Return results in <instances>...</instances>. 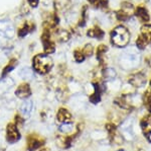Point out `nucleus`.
<instances>
[{"label": "nucleus", "instance_id": "obj_25", "mask_svg": "<svg viewBox=\"0 0 151 151\" xmlns=\"http://www.w3.org/2000/svg\"><path fill=\"white\" fill-rule=\"evenodd\" d=\"M13 68H14V64H13V63H11V64H10V65H9V66H7V67L5 68V71H4V72H3V74H4V75H5V74H6V73H7V72L11 71V69H13Z\"/></svg>", "mask_w": 151, "mask_h": 151}, {"label": "nucleus", "instance_id": "obj_28", "mask_svg": "<svg viewBox=\"0 0 151 151\" xmlns=\"http://www.w3.org/2000/svg\"><path fill=\"white\" fill-rule=\"evenodd\" d=\"M30 1V3L32 4L33 6H35L36 5V2H37V0H29Z\"/></svg>", "mask_w": 151, "mask_h": 151}, {"label": "nucleus", "instance_id": "obj_18", "mask_svg": "<svg viewBox=\"0 0 151 151\" xmlns=\"http://www.w3.org/2000/svg\"><path fill=\"white\" fill-rule=\"evenodd\" d=\"M74 57H75V59H76V61H77V62H82V61H84V59H85V57H86V56L84 55L83 51L77 50V51H75Z\"/></svg>", "mask_w": 151, "mask_h": 151}, {"label": "nucleus", "instance_id": "obj_8", "mask_svg": "<svg viewBox=\"0 0 151 151\" xmlns=\"http://www.w3.org/2000/svg\"><path fill=\"white\" fill-rule=\"evenodd\" d=\"M14 81L9 77H5V78L0 80V96L5 94L9 89L13 86Z\"/></svg>", "mask_w": 151, "mask_h": 151}, {"label": "nucleus", "instance_id": "obj_17", "mask_svg": "<svg viewBox=\"0 0 151 151\" xmlns=\"http://www.w3.org/2000/svg\"><path fill=\"white\" fill-rule=\"evenodd\" d=\"M104 76L105 78L107 79H114L116 76V72L114 69H111V68H108L104 71Z\"/></svg>", "mask_w": 151, "mask_h": 151}, {"label": "nucleus", "instance_id": "obj_20", "mask_svg": "<svg viewBox=\"0 0 151 151\" xmlns=\"http://www.w3.org/2000/svg\"><path fill=\"white\" fill-rule=\"evenodd\" d=\"M58 40H60V41H62V42H65V41L69 40L70 35H69V33H68V31H60V33H58Z\"/></svg>", "mask_w": 151, "mask_h": 151}, {"label": "nucleus", "instance_id": "obj_3", "mask_svg": "<svg viewBox=\"0 0 151 151\" xmlns=\"http://www.w3.org/2000/svg\"><path fill=\"white\" fill-rule=\"evenodd\" d=\"M120 130L122 132V136L125 138L126 140L131 141L135 138V133H134V128H133V120H126L123 122L122 125L120 127Z\"/></svg>", "mask_w": 151, "mask_h": 151}, {"label": "nucleus", "instance_id": "obj_12", "mask_svg": "<svg viewBox=\"0 0 151 151\" xmlns=\"http://www.w3.org/2000/svg\"><path fill=\"white\" fill-rule=\"evenodd\" d=\"M58 131L64 135H72L76 131V127L74 124L72 123H63L62 125L58 127Z\"/></svg>", "mask_w": 151, "mask_h": 151}, {"label": "nucleus", "instance_id": "obj_29", "mask_svg": "<svg viewBox=\"0 0 151 151\" xmlns=\"http://www.w3.org/2000/svg\"><path fill=\"white\" fill-rule=\"evenodd\" d=\"M148 64H149L150 67H151V57L149 58V59H148Z\"/></svg>", "mask_w": 151, "mask_h": 151}, {"label": "nucleus", "instance_id": "obj_6", "mask_svg": "<svg viewBox=\"0 0 151 151\" xmlns=\"http://www.w3.org/2000/svg\"><path fill=\"white\" fill-rule=\"evenodd\" d=\"M0 31H1L7 39L12 38V36H14V34H15L13 26H12L10 23L5 21V20L0 21Z\"/></svg>", "mask_w": 151, "mask_h": 151}, {"label": "nucleus", "instance_id": "obj_30", "mask_svg": "<svg viewBox=\"0 0 151 151\" xmlns=\"http://www.w3.org/2000/svg\"><path fill=\"white\" fill-rule=\"evenodd\" d=\"M40 151H47V149H41V150H40Z\"/></svg>", "mask_w": 151, "mask_h": 151}, {"label": "nucleus", "instance_id": "obj_7", "mask_svg": "<svg viewBox=\"0 0 151 151\" xmlns=\"http://www.w3.org/2000/svg\"><path fill=\"white\" fill-rule=\"evenodd\" d=\"M15 94H16V96L19 97V98L25 99L30 96L31 89L28 84H21L17 87V89H16V91H15Z\"/></svg>", "mask_w": 151, "mask_h": 151}, {"label": "nucleus", "instance_id": "obj_31", "mask_svg": "<svg viewBox=\"0 0 151 151\" xmlns=\"http://www.w3.org/2000/svg\"><path fill=\"white\" fill-rule=\"evenodd\" d=\"M118 151H125V150H118Z\"/></svg>", "mask_w": 151, "mask_h": 151}, {"label": "nucleus", "instance_id": "obj_15", "mask_svg": "<svg viewBox=\"0 0 151 151\" xmlns=\"http://www.w3.org/2000/svg\"><path fill=\"white\" fill-rule=\"evenodd\" d=\"M136 15H137L142 21L149 20V15H148V12L144 8V7H138L137 10H136Z\"/></svg>", "mask_w": 151, "mask_h": 151}, {"label": "nucleus", "instance_id": "obj_5", "mask_svg": "<svg viewBox=\"0 0 151 151\" xmlns=\"http://www.w3.org/2000/svg\"><path fill=\"white\" fill-rule=\"evenodd\" d=\"M129 83L134 87H142L146 84V77L142 73H136L129 77Z\"/></svg>", "mask_w": 151, "mask_h": 151}, {"label": "nucleus", "instance_id": "obj_22", "mask_svg": "<svg viewBox=\"0 0 151 151\" xmlns=\"http://www.w3.org/2000/svg\"><path fill=\"white\" fill-rule=\"evenodd\" d=\"M83 53H84V55H91L92 53H93V47H92V45H86L84 48V50H83Z\"/></svg>", "mask_w": 151, "mask_h": 151}, {"label": "nucleus", "instance_id": "obj_24", "mask_svg": "<svg viewBox=\"0 0 151 151\" xmlns=\"http://www.w3.org/2000/svg\"><path fill=\"white\" fill-rule=\"evenodd\" d=\"M106 50H107V47H106V46L101 45V47H99V49H98V54H99V55H102L103 53L106 52Z\"/></svg>", "mask_w": 151, "mask_h": 151}, {"label": "nucleus", "instance_id": "obj_26", "mask_svg": "<svg viewBox=\"0 0 151 151\" xmlns=\"http://www.w3.org/2000/svg\"><path fill=\"white\" fill-rule=\"evenodd\" d=\"M145 136H146V137H147V139H148V140H149V141H150V142H151V131H150V132H149V133H148V134H146V135H145Z\"/></svg>", "mask_w": 151, "mask_h": 151}, {"label": "nucleus", "instance_id": "obj_13", "mask_svg": "<svg viewBox=\"0 0 151 151\" xmlns=\"http://www.w3.org/2000/svg\"><path fill=\"white\" fill-rule=\"evenodd\" d=\"M141 36L147 42L151 43V24H145L141 28Z\"/></svg>", "mask_w": 151, "mask_h": 151}, {"label": "nucleus", "instance_id": "obj_1", "mask_svg": "<svg viewBox=\"0 0 151 151\" xmlns=\"http://www.w3.org/2000/svg\"><path fill=\"white\" fill-rule=\"evenodd\" d=\"M112 43L117 47H125L128 45L130 40V35L126 28L122 26H119L111 33Z\"/></svg>", "mask_w": 151, "mask_h": 151}, {"label": "nucleus", "instance_id": "obj_27", "mask_svg": "<svg viewBox=\"0 0 151 151\" xmlns=\"http://www.w3.org/2000/svg\"><path fill=\"white\" fill-rule=\"evenodd\" d=\"M91 3H93V4H97V3H99V1L100 0H89Z\"/></svg>", "mask_w": 151, "mask_h": 151}, {"label": "nucleus", "instance_id": "obj_16", "mask_svg": "<svg viewBox=\"0 0 151 151\" xmlns=\"http://www.w3.org/2000/svg\"><path fill=\"white\" fill-rule=\"evenodd\" d=\"M104 35V33L102 31L100 28H91L89 31H88V36H92V38H102Z\"/></svg>", "mask_w": 151, "mask_h": 151}, {"label": "nucleus", "instance_id": "obj_9", "mask_svg": "<svg viewBox=\"0 0 151 151\" xmlns=\"http://www.w3.org/2000/svg\"><path fill=\"white\" fill-rule=\"evenodd\" d=\"M32 108H33V101L28 99V101H25L20 106V114L23 118H28L30 116L31 112H32Z\"/></svg>", "mask_w": 151, "mask_h": 151}, {"label": "nucleus", "instance_id": "obj_19", "mask_svg": "<svg viewBox=\"0 0 151 151\" xmlns=\"http://www.w3.org/2000/svg\"><path fill=\"white\" fill-rule=\"evenodd\" d=\"M144 104L151 112V91H147L144 96Z\"/></svg>", "mask_w": 151, "mask_h": 151}, {"label": "nucleus", "instance_id": "obj_4", "mask_svg": "<svg viewBox=\"0 0 151 151\" xmlns=\"http://www.w3.org/2000/svg\"><path fill=\"white\" fill-rule=\"evenodd\" d=\"M6 139L8 142L14 143L20 139V133L18 131V128L14 124H9L6 129Z\"/></svg>", "mask_w": 151, "mask_h": 151}, {"label": "nucleus", "instance_id": "obj_10", "mask_svg": "<svg viewBox=\"0 0 151 151\" xmlns=\"http://www.w3.org/2000/svg\"><path fill=\"white\" fill-rule=\"evenodd\" d=\"M57 119L60 123H70L72 120V114L67 109H60L57 114Z\"/></svg>", "mask_w": 151, "mask_h": 151}, {"label": "nucleus", "instance_id": "obj_14", "mask_svg": "<svg viewBox=\"0 0 151 151\" xmlns=\"http://www.w3.org/2000/svg\"><path fill=\"white\" fill-rule=\"evenodd\" d=\"M19 76L25 80H31L35 77V75H33V71L31 68L24 67L20 70V72H19Z\"/></svg>", "mask_w": 151, "mask_h": 151}, {"label": "nucleus", "instance_id": "obj_23", "mask_svg": "<svg viewBox=\"0 0 151 151\" xmlns=\"http://www.w3.org/2000/svg\"><path fill=\"white\" fill-rule=\"evenodd\" d=\"M6 36L3 35V34L0 31V47H2V46L5 44V41H6Z\"/></svg>", "mask_w": 151, "mask_h": 151}, {"label": "nucleus", "instance_id": "obj_2", "mask_svg": "<svg viewBox=\"0 0 151 151\" xmlns=\"http://www.w3.org/2000/svg\"><path fill=\"white\" fill-rule=\"evenodd\" d=\"M52 60L47 55H36L33 58V69L40 74H45L52 69Z\"/></svg>", "mask_w": 151, "mask_h": 151}, {"label": "nucleus", "instance_id": "obj_11", "mask_svg": "<svg viewBox=\"0 0 151 151\" xmlns=\"http://www.w3.org/2000/svg\"><path fill=\"white\" fill-rule=\"evenodd\" d=\"M42 145V142L40 138H37L35 135H31L28 137V142H27V148L29 151H35L40 147Z\"/></svg>", "mask_w": 151, "mask_h": 151}, {"label": "nucleus", "instance_id": "obj_21", "mask_svg": "<svg viewBox=\"0 0 151 151\" xmlns=\"http://www.w3.org/2000/svg\"><path fill=\"white\" fill-rule=\"evenodd\" d=\"M113 142L116 143V144H122V142H123V136L120 135V134L114 133L113 134Z\"/></svg>", "mask_w": 151, "mask_h": 151}]
</instances>
